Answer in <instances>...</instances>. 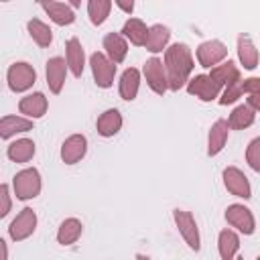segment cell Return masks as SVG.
<instances>
[{
  "label": "cell",
  "mask_w": 260,
  "mask_h": 260,
  "mask_svg": "<svg viewBox=\"0 0 260 260\" xmlns=\"http://www.w3.org/2000/svg\"><path fill=\"white\" fill-rule=\"evenodd\" d=\"M165 69H167V77H169V91H179L183 87H187L195 61H193V53L189 49V45L185 43H173L169 45V49L165 51Z\"/></svg>",
  "instance_id": "cell-1"
},
{
  "label": "cell",
  "mask_w": 260,
  "mask_h": 260,
  "mask_svg": "<svg viewBox=\"0 0 260 260\" xmlns=\"http://www.w3.org/2000/svg\"><path fill=\"white\" fill-rule=\"evenodd\" d=\"M41 189H43V179H41L39 169L35 167H26L12 177V193L20 201H30L39 197Z\"/></svg>",
  "instance_id": "cell-2"
},
{
  "label": "cell",
  "mask_w": 260,
  "mask_h": 260,
  "mask_svg": "<svg viewBox=\"0 0 260 260\" xmlns=\"http://www.w3.org/2000/svg\"><path fill=\"white\" fill-rule=\"evenodd\" d=\"M116 63L110 61V57L104 51H95L89 55V69H91V77L93 83L102 89H108L114 85L116 79Z\"/></svg>",
  "instance_id": "cell-3"
},
{
  "label": "cell",
  "mask_w": 260,
  "mask_h": 260,
  "mask_svg": "<svg viewBox=\"0 0 260 260\" xmlns=\"http://www.w3.org/2000/svg\"><path fill=\"white\" fill-rule=\"evenodd\" d=\"M6 83L14 93L28 91L37 83V71L26 61H14L6 71Z\"/></svg>",
  "instance_id": "cell-4"
},
{
  "label": "cell",
  "mask_w": 260,
  "mask_h": 260,
  "mask_svg": "<svg viewBox=\"0 0 260 260\" xmlns=\"http://www.w3.org/2000/svg\"><path fill=\"white\" fill-rule=\"evenodd\" d=\"M228 225L232 230H236L238 234L242 236H252L256 232V217L252 213L250 207H246L244 203H232L225 207V213H223Z\"/></svg>",
  "instance_id": "cell-5"
},
{
  "label": "cell",
  "mask_w": 260,
  "mask_h": 260,
  "mask_svg": "<svg viewBox=\"0 0 260 260\" xmlns=\"http://www.w3.org/2000/svg\"><path fill=\"white\" fill-rule=\"evenodd\" d=\"M173 221L183 238V242L193 250L199 252L201 250V234H199V225L195 221V217L187 211V209H173Z\"/></svg>",
  "instance_id": "cell-6"
},
{
  "label": "cell",
  "mask_w": 260,
  "mask_h": 260,
  "mask_svg": "<svg viewBox=\"0 0 260 260\" xmlns=\"http://www.w3.org/2000/svg\"><path fill=\"white\" fill-rule=\"evenodd\" d=\"M37 223H39V217H37L35 209L32 207H22L8 225V238L12 242H24L35 234Z\"/></svg>",
  "instance_id": "cell-7"
},
{
  "label": "cell",
  "mask_w": 260,
  "mask_h": 260,
  "mask_svg": "<svg viewBox=\"0 0 260 260\" xmlns=\"http://www.w3.org/2000/svg\"><path fill=\"white\" fill-rule=\"evenodd\" d=\"M195 57L203 69H213L228 59V47L219 39H209L195 49Z\"/></svg>",
  "instance_id": "cell-8"
},
{
  "label": "cell",
  "mask_w": 260,
  "mask_h": 260,
  "mask_svg": "<svg viewBox=\"0 0 260 260\" xmlns=\"http://www.w3.org/2000/svg\"><path fill=\"white\" fill-rule=\"evenodd\" d=\"M142 75L146 79V85L156 95H165L169 91V77H167V69H165L162 59H158V57L146 59V63L142 67Z\"/></svg>",
  "instance_id": "cell-9"
},
{
  "label": "cell",
  "mask_w": 260,
  "mask_h": 260,
  "mask_svg": "<svg viewBox=\"0 0 260 260\" xmlns=\"http://www.w3.org/2000/svg\"><path fill=\"white\" fill-rule=\"evenodd\" d=\"M221 179H223V187L234 197H240L244 201H248L252 197V185H250L248 177L244 175V171H240L238 167H225L221 173Z\"/></svg>",
  "instance_id": "cell-10"
},
{
  "label": "cell",
  "mask_w": 260,
  "mask_h": 260,
  "mask_svg": "<svg viewBox=\"0 0 260 260\" xmlns=\"http://www.w3.org/2000/svg\"><path fill=\"white\" fill-rule=\"evenodd\" d=\"M185 89H187L189 95H193L201 102H213V100H219V95H221V87L205 73H199V75L191 77Z\"/></svg>",
  "instance_id": "cell-11"
},
{
  "label": "cell",
  "mask_w": 260,
  "mask_h": 260,
  "mask_svg": "<svg viewBox=\"0 0 260 260\" xmlns=\"http://www.w3.org/2000/svg\"><path fill=\"white\" fill-rule=\"evenodd\" d=\"M67 61L63 57H51L45 65V77H47V85H49V91L51 93H61L63 87H65V81H67Z\"/></svg>",
  "instance_id": "cell-12"
},
{
  "label": "cell",
  "mask_w": 260,
  "mask_h": 260,
  "mask_svg": "<svg viewBox=\"0 0 260 260\" xmlns=\"http://www.w3.org/2000/svg\"><path fill=\"white\" fill-rule=\"evenodd\" d=\"M49 110V100L43 91H32V93H26L24 98H20L18 102V112L20 116L28 118V120H39L47 114Z\"/></svg>",
  "instance_id": "cell-13"
},
{
  "label": "cell",
  "mask_w": 260,
  "mask_h": 260,
  "mask_svg": "<svg viewBox=\"0 0 260 260\" xmlns=\"http://www.w3.org/2000/svg\"><path fill=\"white\" fill-rule=\"evenodd\" d=\"M61 160L65 165H75L87 154V138L83 134H71L61 144Z\"/></svg>",
  "instance_id": "cell-14"
},
{
  "label": "cell",
  "mask_w": 260,
  "mask_h": 260,
  "mask_svg": "<svg viewBox=\"0 0 260 260\" xmlns=\"http://www.w3.org/2000/svg\"><path fill=\"white\" fill-rule=\"evenodd\" d=\"M65 61L69 67V73L73 77H81L85 69V49L77 37H71L65 43Z\"/></svg>",
  "instance_id": "cell-15"
},
{
  "label": "cell",
  "mask_w": 260,
  "mask_h": 260,
  "mask_svg": "<svg viewBox=\"0 0 260 260\" xmlns=\"http://www.w3.org/2000/svg\"><path fill=\"white\" fill-rule=\"evenodd\" d=\"M228 138H230V124L228 120L219 118L211 124L209 132H207V156H217L225 144H228Z\"/></svg>",
  "instance_id": "cell-16"
},
{
  "label": "cell",
  "mask_w": 260,
  "mask_h": 260,
  "mask_svg": "<svg viewBox=\"0 0 260 260\" xmlns=\"http://www.w3.org/2000/svg\"><path fill=\"white\" fill-rule=\"evenodd\" d=\"M207 75H209L221 89L228 87V85H232V83H240V81H242V71H240V67H238L232 59H225V61L219 63L217 67L209 69Z\"/></svg>",
  "instance_id": "cell-17"
},
{
  "label": "cell",
  "mask_w": 260,
  "mask_h": 260,
  "mask_svg": "<svg viewBox=\"0 0 260 260\" xmlns=\"http://www.w3.org/2000/svg\"><path fill=\"white\" fill-rule=\"evenodd\" d=\"M39 6L59 26H69V24L75 22V10L69 6V2H53V0H49V2H41Z\"/></svg>",
  "instance_id": "cell-18"
},
{
  "label": "cell",
  "mask_w": 260,
  "mask_h": 260,
  "mask_svg": "<svg viewBox=\"0 0 260 260\" xmlns=\"http://www.w3.org/2000/svg\"><path fill=\"white\" fill-rule=\"evenodd\" d=\"M236 51H238V59H240V65L248 71H254L260 63V53L254 45V41L248 37V35H240L238 37V43H236Z\"/></svg>",
  "instance_id": "cell-19"
},
{
  "label": "cell",
  "mask_w": 260,
  "mask_h": 260,
  "mask_svg": "<svg viewBox=\"0 0 260 260\" xmlns=\"http://www.w3.org/2000/svg\"><path fill=\"white\" fill-rule=\"evenodd\" d=\"M140 81H142V73L136 67H128L122 71L120 81H118V93L124 102H132L138 95L140 89Z\"/></svg>",
  "instance_id": "cell-20"
},
{
  "label": "cell",
  "mask_w": 260,
  "mask_h": 260,
  "mask_svg": "<svg viewBox=\"0 0 260 260\" xmlns=\"http://www.w3.org/2000/svg\"><path fill=\"white\" fill-rule=\"evenodd\" d=\"M122 124H124V120H122L120 110L108 108L106 112H102V114L98 116V120H95V130H98L100 136L112 138V136H116V134L122 130Z\"/></svg>",
  "instance_id": "cell-21"
},
{
  "label": "cell",
  "mask_w": 260,
  "mask_h": 260,
  "mask_svg": "<svg viewBox=\"0 0 260 260\" xmlns=\"http://www.w3.org/2000/svg\"><path fill=\"white\" fill-rule=\"evenodd\" d=\"M102 47H104V53L110 57V61H114L116 65H120L126 59V55H128V41L124 39L122 32H108V35H104Z\"/></svg>",
  "instance_id": "cell-22"
},
{
  "label": "cell",
  "mask_w": 260,
  "mask_h": 260,
  "mask_svg": "<svg viewBox=\"0 0 260 260\" xmlns=\"http://www.w3.org/2000/svg\"><path fill=\"white\" fill-rule=\"evenodd\" d=\"M35 128V120H28L24 116H2L0 120V138L2 140H10L16 134L28 132Z\"/></svg>",
  "instance_id": "cell-23"
},
{
  "label": "cell",
  "mask_w": 260,
  "mask_h": 260,
  "mask_svg": "<svg viewBox=\"0 0 260 260\" xmlns=\"http://www.w3.org/2000/svg\"><path fill=\"white\" fill-rule=\"evenodd\" d=\"M35 152H37V144L30 138H16L6 146V156L12 162H18V165H24V162L32 160Z\"/></svg>",
  "instance_id": "cell-24"
},
{
  "label": "cell",
  "mask_w": 260,
  "mask_h": 260,
  "mask_svg": "<svg viewBox=\"0 0 260 260\" xmlns=\"http://www.w3.org/2000/svg\"><path fill=\"white\" fill-rule=\"evenodd\" d=\"M169 43H171V28L156 22L150 26L148 30V39H146V51L156 55V53H165L169 49Z\"/></svg>",
  "instance_id": "cell-25"
},
{
  "label": "cell",
  "mask_w": 260,
  "mask_h": 260,
  "mask_svg": "<svg viewBox=\"0 0 260 260\" xmlns=\"http://www.w3.org/2000/svg\"><path fill=\"white\" fill-rule=\"evenodd\" d=\"M217 252L221 260H234L240 252V234L232 228H225L217 236Z\"/></svg>",
  "instance_id": "cell-26"
},
{
  "label": "cell",
  "mask_w": 260,
  "mask_h": 260,
  "mask_svg": "<svg viewBox=\"0 0 260 260\" xmlns=\"http://www.w3.org/2000/svg\"><path fill=\"white\" fill-rule=\"evenodd\" d=\"M148 30H150V26H146L144 20H140V18H136V16H130V18L124 22V26H122L120 32H122L124 39L130 41L132 45L144 47V45H146V39H148Z\"/></svg>",
  "instance_id": "cell-27"
},
{
  "label": "cell",
  "mask_w": 260,
  "mask_h": 260,
  "mask_svg": "<svg viewBox=\"0 0 260 260\" xmlns=\"http://www.w3.org/2000/svg\"><path fill=\"white\" fill-rule=\"evenodd\" d=\"M83 234V223L77 217H65L57 228V244L71 246L75 244Z\"/></svg>",
  "instance_id": "cell-28"
},
{
  "label": "cell",
  "mask_w": 260,
  "mask_h": 260,
  "mask_svg": "<svg viewBox=\"0 0 260 260\" xmlns=\"http://www.w3.org/2000/svg\"><path fill=\"white\" fill-rule=\"evenodd\" d=\"M256 120V112L248 106V104H240L232 110V114L228 116V124H230V130H246L254 124Z\"/></svg>",
  "instance_id": "cell-29"
},
{
  "label": "cell",
  "mask_w": 260,
  "mask_h": 260,
  "mask_svg": "<svg viewBox=\"0 0 260 260\" xmlns=\"http://www.w3.org/2000/svg\"><path fill=\"white\" fill-rule=\"evenodd\" d=\"M26 30H28V37L39 45V47H49L53 43V30L47 22H43L41 18H30L26 22Z\"/></svg>",
  "instance_id": "cell-30"
},
{
  "label": "cell",
  "mask_w": 260,
  "mask_h": 260,
  "mask_svg": "<svg viewBox=\"0 0 260 260\" xmlns=\"http://www.w3.org/2000/svg\"><path fill=\"white\" fill-rule=\"evenodd\" d=\"M114 2L112 0H89L87 2V16H89V22L93 26H102L108 16H110V10H112Z\"/></svg>",
  "instance_id": "cell-31"
},
{
  "label": "cell",
  "mask_w": 260,
  "mask_h": 260,
  "mask_svg": "<svg viewBox=\"0 0 260 260\" xmlns=\"http://www.w3.org/2000/svg\"><path fill=\"white\" fill-rule=\"evenodd\" d=\"M246 162L252 171L260 173V136L252 138L246 146Z\"/></svg>",
  "instance_id": "cell-32"
},
{
  "label": "cell",
  "mask_w": 260,
  "mask_h": 260,
  "mask_svg": "<svg viewBox=\"0 0 260 260\" xmlns=\"http://www.w3.org/2000/svg\"><path fill=\"white\" fill-rule=\"evenodd\" d=\"M242 95H244V91H242V81H240V83H232V85L223 87L217 102H219L221 106H232V104H236Z\"/></svg>",
  "instance_id": "cell-33"
},
{
  "label": "cell",
  "mask_w": 260,
  "mask_h": 260,
  "mask_svg": "<svg viewBox=\"0 0 260 260\" xmlns=\"http://www.w3.org/2000/svg\"><path fill=\"white\" fill-rule=\"evenodd\" d=\"M12 209V193H10V185L2 183L0 185V217H6Z\"/></svg>",
  "instance_id": "cell-34"
},
{
  "label": "cell",
  "mask_w": 260,
  "mask_h": 260,
  "mask_svg": "<svg viewBox=\"0 0 260 260\" xmlns=\"http://www.w3.org/2000/svg\"><path fill=\"white\" fill-rule=\"evenodd\" d=\"M242 91L246 95H260V77L252 75V77L242 79Z\"/></svg>",
  "instance_id": "cell-35"
},
{
  "label": "cell",
  "mask_w": 260,
  "mask_h": 260,
  "mask_svg": "<svg viewBox=\"0 0 260 260\" xmlns=\"http://www.w3.org/2000/svg\"><path fill=\"white\" fill-rule=\"evenodd\" d=\"M114 6H118L122 12H126V14H132L134 12V2L130 0V2H126V0H114Z\"/></svg>",
  "instance_id": "cell-36"
},
{
  "label": "cell",
  "mask_w": 260,
  "mask_h": 260,
  "mask_svg": "<svg viewBox=\"0 0 260 260\" xmlns=\"http://www.w3.org/2000/svg\"><path fill=\"white\" fill-rule=\"evenodd\" d=\"M246 104H248L256 114H260V95H248V98H246Z\"/></svg>",
  "instance_id": "cell-37"
},
{
  "label": "cell",
  "mask_w": 260,
  "mask_h": 260,
  "mask_svg": "<svg viewBox=\"0 0 260 260\" xmlns=\"http://www.w3.org/2000/svg\"><path fill=\"white\" fill-rule=\"evenodd\" d=\"M0 248H2V260H8V242L0 240Z\"/></svg>",
  "instance_id": "cell-38"
},
{
  "label": "cell",
  "mask_w": 260,
  "mask_h": 260,
  "mask_svg": "<svg viewBox=\"0 0 260 260\" xmlns=\"http://www.w3.org/2000/svg\"><path fill=\"white\" fill-rule=\"evenodd\" d=\"M134 260H152V258H148L146 254H136V258Z\"/></svg>",
  "instance_id": "cell-39"
},
{
  "label": "cell",
  "mask_w": 260,
  "mask_h": 260,
  "mask_svg": "<svg viewBox=\"0 0 260 260\" xmlns=\"http://www.w3.org/2000/svg\"><path fill=\"white\" fill-rule=\"evenodd\" d=\"M234 260H244V258H242V256H236V258H234Z\"/></svg>",
  "instance_id": "cell-40"
},
{
  "label": "cell",
  "mask_w": 260,
  "mask_h": 260,
  "mask_svg": "<svg viewBox=\"0 0 260 260\" xmlns=\"http://www.w3.org/2000/svg\"><path fill=\"white\" fill-rule=\"evenodd\" d=\"M256 260H260V256H258V258H256Z\"/></svg>",
  "instance_id": "cell-41"
}]
</instances>
